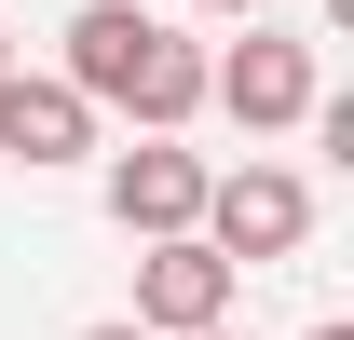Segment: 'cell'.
I'll use <instances>...</instances> for the list:
<instances>
[{"label":"cell","mask_w":354,"mask_h":340,"mask_svg":"<svg viewBox=\"0 0 354 340\" xmlns=\"http://www.w3.org/2000/svg\"><path fill=\"white\" fill-rule=\"evenodd\" d=\"M68 82H82L95 109H123L136 136H177L205 109V55L177 41L164 14H136V0H82V14H68Z\"/></svg>","instance_id":"6da1fadb"},{"label":"cell","mask_w":354,"mask_h":340,"mask_svg":"<svg viewBox=\"0 0 354 340\" xmlns=\"http://www.w3.org/2000/svg\"><path fill=\"white\" fill-rule=\"evenodd\" d=\"M205 150H177V136H136V150H109V218H123L136 245H150V232H191V218H205Z\"/></svg>","instance_id":"5b68a950"},{"label":"cell","mask_w":354,"mask_h":340,"mask_svg":"<svg viewBox=\"0 0 354 340\" xmlns=\"http://www.w3.org/2000/svg\"><path fill=\"white\" fill-rule=\"evenodd\" d=\"M0 68H14V28H0Z\"/></svg>","instance_id":"30bf717a"},{"label":"cell","mask_w":354,"mask_h":340,"mask_svg":"<svg viewBox=\"0 0 354 340\" xmlns=\"http://www.w3.org/2000/svg\"><path fill=\"white\" fill-rule=\"evenodd\" d=\"M232 286H245V272H232L205 232H150V258H136V327H164V340L177 327H218Z\"/></svg>","instance_id":"277c9868"},{"label":"cell","mask_w":354,"mask_h":340,"mask_svg":"<svg viewBox=\"0 0 354 340\" xmlns=\"http://www.w3.org/2000/svg\"><path fill=\"white\" fill-rule=\"evenodd\" d=\"M313 340H354V327H313Z\"/></svg>","instance_id":"8fae6325"},{"label":"cell","mask_w":354,"mask_h":340,"mask_svg":"<svg viewBox=\"0 0 354 340\" xmlns=\"http://www.w3.org/2000/svg\"><path fill=\"white\" fill-rule=\"evenodd\" d=\"M177 340H232V313H218V327H177Z\"/></svg>","instance_id":"ba28073f"},{"label":"cell","mask_w":354,"mask_h":340,"mask_svg":"<svg viewBox=\"0 0 354 340\" xmlns=\"http://www.w3.org/2000/svg\"><path fill=\"white\" fill-rule=\"evenodd\" d=\"M0 150L14 164H82L95 150V95L55 68V82H28V68H0Z\"/></svg>","instance_id":"8992f818"},{"label":"cell","mask_w":354,"mask_h":340,"mask_svg":"<svg viewBox=\"0 0 354 340\" xmlns=\"http://www.w3.org/2000/svg\"><path fill=\"white\" fill-rule=\"evenodd\" d=\"M218 14H272V0H218Z\"/></svg>","instance_id":"9c48e42d"},{"label":"cell","mask_w":354,"mask_h":340,"mask_svg":"<svg viewBox=\"0 0 354 340\" xmlns=\"http://www.w3.org/2000/svg\"><path fill=\"white\" fill-rule=\"evenodd\" d=\"M313 95H327V82H313V41H272L259 14H245V41H232V55H205V109H232L245 136H286Z\"/></svg>","instance_id":"3957f363"},{"label":"cell","mask_w":354,"mask_h":340,"mask_svg":"<svg viewBox=\"0 0 354 340\" xmlns=\"http://www.w3.org/2000/svg\"><path fill=\"white\" fill-rule=\"evenodd\" d=\"M191 232H205L232 272H259V258H300L313 245V191L286 164H232V177H205V218H191Z\"/></svg>","instance_id":"7a4b0ae2"},{"label":"cell","mask_w":354,"mask_h":340,"mask_svg":"<svg viewBox=\"0 0 354 340\" xmlns=\"http://www.w3.org/2000/svg\"><path fill=\"white\" fill-rule=\"evenodd\" d=\"M82 340H164V327H136V313H109V327H82Z\"/></svg>","instance_id":"52a82bcc"}]
</instances>
